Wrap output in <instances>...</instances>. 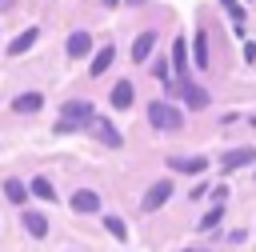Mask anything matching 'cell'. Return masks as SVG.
<instances>
[{
	"instance_id": "1",
	"label": "cell",
	"mask_w": 256,
	"mask_h": 252,
	"mask_svg": "<svg viewBox=\"0 0 256 252\" xmlns=\"http://www.w3.org/2000/svg\"><path fill=\"white\" fill-rule=\"evenodd\" d=\"M96 116H92V104L88 100H68L64 108H60V124H56V132H72V128H84V124H92Z\"/></svg>"
},
{
	"instance_id": "2",
	"label": "cell",
	"mask_w": 256,
	"mask_h": 252,
	"mask_svg": "<svg viewBox=\"0 0 256 252\" xmlns=\"http://www.w3.org/2000/svg\"><path fill=\"white\" fill-rule=\"evenodd\" d=\"M148 124L160 128V132H176V128L184 124V112L172 108L168 100H152V104H148Z\"/></svg>"
},
{
	"instance_id": "3",
	"label": "cell",
	"mask_w": 256,
	"mask_h": 252,
	"mask_svg": "<svg viewBox=\"0 0 256 252\" xmlns=\"http://www.w3.org/2000/svg\"><path fill=\"white\" fill-rule=\"evenodd\" d=\"M168 196H172V180H160V184H152V188L144 192V212H156L160 204H168Z\"/></svg>"
},
{
	"instance_id": "4",
	"label": "cell",
	"mask_w": 256,
	"mask_h": 252,
	"mask_svg": "<svg viewBox=\"0 0 256 252\" xmlns=\"http://www.w3.org/2000/svg\"><path fill=\"white\" fill-rule=\"evenodd\" d=\"M168 168L172 172H204L208 156H168Z\"/></svg>"
},
{
	"instance_id": "5",
	"label": "cell",
	"mask_w": 256,
	"mask_h": 252,
	"mask_svg": "<svg viewBox=\"0 0 256 252\" xmlns=\"http://www.w3.org/2000/svg\"><path fill=\"white\" fill-rule=\"evenodd\" d=\"M152 48H156V32H140V36L132 40V60L144 64V60L152 56Z\"/></svg>"
},
{
	"instance_id": "6",
	"label": "cell",
	"mask_w": 256,
	"mask_h": 252,
	"mask_svg": "<svg viewBox=\"0 0 256 252\" xmlns=\"http://www.w3.org/2000/svg\"><path fill=\"white\" fill-rule=\"evenodd\" d=\"M248 164H256V148H232V152L224 156V172H232V168H248Z\"/></svg>"
},
{
	"instance_id": "7",
	"label": "cell",
	"mask_w": 256,
	"mask_h": 252,
	"mask_svg": "<svg viewBox=\"0 0 256 252\" xmlns=\"http://www.w3.org/2000/svg\"><path fill=\"white\" fill-rule=\"evenodd\" d=\"M36 40H40V28H24V32H20V36L8 44V56H20V52H28Z\"/></svg>"
},
{
	"instance_id": "8",
	"label": "cell",
	"mask_w": 256,
	"mask_h": 252,
	"mask_svg": "<svg viewBox=\"0 0 256 252\" xmlns=\"http://www.w3.org/2000/svg\"><path fill=\"white\" fill-rule=\"evenodd\" d=\"M88 48H92V36H88V32H72V36H68V56H72V60H84Z\"/></svg>"
},
{
	"instance_id": "9",
	"label": "cell",
	"mask_w": 256,
	"mask_h": 252,
	"mask_svg": "<svg viewBox=\"0 0 256 252\" xmlns=\"http://www.w3.org/2000/svg\"><path fill=\"white\" fill-rule=\"evenodd\" d=\"M72 208H76V212H96V208H100V196L88 192V188H80V192L72 196Z\"/></svg>"
},
{
	"instance_id": "10",
	"label": "cell",
	"mask_w": 256,
	"mask_h": 252,
	"mask_svg": "<svg viewBox=\"0 0 256 252\" xmlns=\"http://www.w3.org/2000/svg\"><path fill=\"white\" fill-rule=\"evenodd\" d=\"M132 96H136V88H132L128 80H120V84L112 88V108H128V104H132Z\"/></svg>"
},
{
	"instance_id": "11",
	"label": "cell",
	"mask_w": 256,
	"mask_h": 252,
	"mask_svg": "<svg viewBox=\"0 0 256 252\" xmlns=\"http://www.w3.org/2000/svg\"><path fill=\"white\" fill-rule=\"evenodd\" d=\"M180 92H184V100H188V104H192L196 112H200V108H208V92H204L200 84H184Z\"/></svg>"
},
{
	"instance_id": "12",
	"label": "cell",
	"mask_w": 256,
	"mask_h": 252,
	"mask_svg": "<svg viewBox=\"0 0 256 252\" xmlns=\"http://www.w3.org/2000/svg\"><path fill=\"white\" fill-rule=\"evenodd\" d=\"M40 104H44V96H40V92H24V96H16V100H12V112H36Z\"/></svg>"
},
{
	"instance_id": "13",
	"label": "cell",
	"mask_w": 256,
	"mask_h": 252,
	"mask_svg": "<svg viewBox=\"0 0 256 252\" xmlns=\"http://www.w3.org/2000/svg\"><path fill=\"white\" fill-rule=\"evenodd\" d=\"M112 60H116V48H112V44H108V48H100V52H96V60H92V76H104Z\"/></svg>"
},
{
	"instance_id": "14",
	"label": "cell",
	"mask_w": 256,
	"mask_h": 252,
	"mask_svg": "<svg viewBox=\"0 0 256 252\" xmlns=\"http://www.w3.org/2000/svg\"><path fill=\"white\" fill-rule=\"evenodd\" d=\"M92 128H96V136L104 140V144H112V148H120V132L108 124V120H92Z\"/></svg>"
},
{
	"instance_id": "15",
	"label": "cell",
	"mask_w": 256,
	"mask_h": 252,
	"mask_svg": "<svg viewBox=\"0 0 256 252\" xmlns=\"http://www.w3.org/2000/svg\"><path fill=\"white\" fill-rule=\"evenodd\" d=\"M24 228H28L32 236H48V220H44L40 212H24Z\"/></svg>"
},
{
	"instance_id": "16",
	"label": "cell",
	"mask_w": 256,
	"mask_h": 252,
	"mask_svg": "<svg viewBox=\"0 0 256 252\" xmlns=\"http://www.w3.org/2000/svg\"><path fill=\"white\" fill-rule=\"evenodd\" d=\"M192 44H196V60H192V64H196V68H208V64H212V60H208V36H204V32H196V40H192Z\"/></svg>"
},
{
	"instance_id": "17",
	"label": "cell",
	"mask_w": 256,
	"mask_h": 252,
	"mask_svg": "<svg viewBox=\"0 0 256 252\" xmlns=\"http://www.w3.org/2000/svg\"><path fill=\"white\" fill-rule=\"evenodd\" d=\"M172 64H176V72L184 76V68H188V48H184V40L172 44Z\"/></svg>"
},
{
	"instance_id": "18",
	"label": "cell",
	"mask_w": 256,
	"mask_h": 252,
	"mask_svg": "<svg viewBox=\"0 0 256 252\" xmlns=\"http://www.w3.org/2000/svg\"><path fill=\"white\" fill-rule=\"evenodd\" d=\"M4 196H8L12 204H24V196H28V188H24L20 180H8V184H4Z\"/></svg>"
},
{
	"instance_id": "19",
	"label": "cell",
	"mask_w": 256,
	"mask_h": 252,
	"mask_svg": "<svg viewBox=\"0 0 256 252\" xmlns=\"http://www.w3.org/2000/svg\"><path fill=\"white\" fill-rule=\"evenodd\" d=\"M104 228H108L116 240H128V228H124V220H120V216H104Z\"/></svg>"
},
{
	"instance_id": "20",
	"label": "cell",
	"mask_w": 256,
	"mask_h": 252,
	"mask_svg": "<svg viewBox=\"0 0 256 252\" xmlns=\"http://www.w3.org/2000/svg\"><path fill=\"white\" fill-rule=\"evenodd\" d=\"M32 192H36L40 200H52V196H56V192H52V184H48L44 176H36V180H32Z\"/></svg>"
},
{
	"instance_id": "21",
	"label": "cell",
	"mask_w": 256,
	"mask_h": 252,
	"mask_svg": "<svg viewBox=\"0 0 256 252\" xmlns=\"http://www.w3.org/2000/svg\"><path fill=\"white\" fill-rule=\"evenodd\" d=\"M220 216H224V204H216V208H212V212H208V216L200 220V232H208V228H216V224H220Z\"/></svg>"
},
{
	"instance_id": "22",
	"label": "cell",
	"mask_w": 256,
	"mask_h": 252,
	"mask_svg": "<svg viewBox=\"0 0 256 252\" xmlns=\"http://www.w3.org/2000/svg\"><path fill=\"white\" fill-rule=\"evenodd\" d=\"M248 124H252V128H256V116H252V120H248Z\"/></svg>"
},
{
	"instance_id": "23",
	"label": "cell",
	"mask_w": 256,
	"mask_h": 252,
	"mask_svg": "<svg viewBox=\"0 0 256 252\" xmlns=\"http://www.w3.org/2000/svg\"><path fill=\"white\" fill-rule=\"evenodd\" d=\"M188 252H200V248H188Z\"/></svg>"
}]
</instances>
